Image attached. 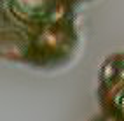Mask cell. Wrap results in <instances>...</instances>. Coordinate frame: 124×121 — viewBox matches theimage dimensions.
I'll use <instances>...</instances> for the list:
<instances>
[{
    "label": "cell",
    "instance_id": "6da1fadb",
    "mask_svg": "<svg viewBox=\"0 0 124 121\" xmlns=\"http://www.w3.org/2000/svg\"><path fill=\"white\" fill-rule=\"evenodd\" d=\"M77 46V25L42 30L0 26V53L4 58L40 70H53L67 65L73 58Z\"/></svg>",
    "mask_w": 124,
    "mask_h": 121
},
{
    "label": "cell",
    "instance_id": "7a4b0ae2",
    "mask_svg": "<svg viewBox=\"0 0 124 121\" xmlns=\"http://www.w3.org/2000/svg\"><path fill=\"white\" fill-rule=\"evenodd\" d=\"M96 98L100 112L124 121V51L112 53L98 69Z\"/></svg>",
    "mask_w": 124,
    "mask_h": 121
},
{
    "label": "cell",
    "instance_id": "3957f363",
    "mask_svg": "<svg viewBox=\"0 0 124 121\" xmlns=\"http://www.w3.org/2000/svg\"><path fill=\"white\" fill-rule=\"evenodd\" d=\"M89 121H117V119H114V118H110V116H107V114H103V112H100L98 116H94V118H91Z\"/></svg>",
    "mask_w": 124,
    "mask_h": 121
},
{
    "label": "cell",
    "instance_id": "277c9868",
    "mask_svg": "<svg viewBox=\"0 0 124 121\" xmlns=\"http://www.w3.org/2000/svg\"><path fill=\"white\" fill-rule=\"evenodd\" d=\"M65 2H68L70 5H73V7H77L79 4H86V2H91V0H65Z\"/></svg>",
    "mask_w": 124,
    "mask_h": 121
}]
</instances>
